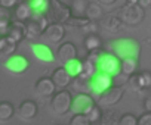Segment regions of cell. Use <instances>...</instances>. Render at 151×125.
I'll list each match as a JSON object with an SVG mask.
<instances>
[{
    "label": "cell",
    "instance_id": "6da1fadb",
    "mask_svg": "<svg viewBox=\"0 0 151 125\" xmlns=\"http://www.w3.org/2000/svg\"><path fill=\"white\" fill-rule=\"evenodd\" d=\"M111 50L120 59L124 57H139L141 54V44L133 38H117L110 43Z\"/></svg>",
    "mask_w": 151,
    "mask_h": 125
},
{
    "label": "cell",
    "instance_id": "7a4b0ae2",
    "mask_svg": "<svg viewBox=\"0 0 151 125\" xmlns=\"http://www.w3.org/2000/svg\"><path fill=\"white\" fill-rule=\"evenodd\" d=\"M120 18L123 19L124 25L136 27V25H139V24L144 21L145 12H144V8H142L139 3L127 2V3L120 9Z\"/></svg>",
    "mask_w": 151,
    "mask_h": 125
},
{
    "label": "cell",
    "instance_id": "3957f363",
    "mask_svg": "<svg viewBox=\"0 0 151 125\" xmlns=\"http://www.w3.org/2000/svg\"><path fill=\"white\" fill-rule=\"evenodd\" d=\"M49 25V19L46 13H33V16L25 22L27 27V38L34 40L45 34L46 28Z\"/></svg>",
    "mask_w": 151,
    "mask_h": 125
},
{
    "label": "cell",
    "instance_id": "277c9868",
    "mask_svg": "<svg viewBox=\"0 0 151 125\" xmlns=\"http://www.w3.org/2000/svg\"><path fill=\"white\" fill-rule=\"evenodd\" d=\"M98 71H102V72L111 75L113 78L119 77L122 74V59L114 53L104 52L99 64H98Z\"/></svg>",
    "mask_w": 151,
    "mask_h": 125
},
{
    "label": "cell",
    "instance_id": "5b68a950",
    "mask_svg": "<svg viewBox=\"0 0 151 125\" xmlns=\"http://www.w3.org/2000/svg\"><path fill=\"white\" fill-rule=\"evenodd\" d=\"M50 106H52V110L62 116L65 113H68L71 110V106H73V97L70 94V91L67 90H61V91H56L53 96H52V100H50Z\"/></svg>",
    "mask_w": 151,
    "mask_h": 125
},
{
    "label": "cell",
    "instance_id": "8992f818",
    "mask_svg": "<svg viewBox=\"0 0 151 125\" xmlns=\"http://www.w3.org/2000/svg\"><path fill=\"white\" fill-rule=\"evenodd\" d=\"M47 16L50 18L52 22L67 24L68 19L73 16V12H71V8L62 3L61 0H50V8H49Z\"/></svg>",
    "mask_w": 151,
    "mask_h": 125
},
{
    "label": "cell",
    "instance_id": "52a82bcc",
    "mask_svg": "<svg viewBox=\"0 0 151 125\" xmlns=\"http://www.w3.org/2000/svg\"><path fill=\"white\" fill-rule=\"evenodd\" d=\"M111 85H113V77L102 71H98L91 80V94L99 97Z\"/></svg>",
    "mask_w": 151,
    "mask_h": 125
},
{
    "label": "cell",
    "instance_id": "ba28073f",
    "mask_svg": "<svg viewBox=\"0 0 151 125\" xmlns=\"http://www.w3.org/2000/svg\"><path fill=\"white\" fill-rule=\"evenodd\" d=\"M123 87L120 85H111L108 90H105L99 97H98V105L99 106H114L117 105L122 97H123Z\"/></svg>",
    "mask_w": 151,
    "mask_h": 125
},
{
    "label": "cell",
    "instance_id": "9c48e42d",
    "mask_svg": "<svg viewBox=\"0 0 151 125\" xmlns=\"http://www.w3.org/2000/svg\"><path fill=\"white\" fill-rule=\"evenodd\" d=\"M6 69L11 72V74H15V75H21L24 74L30 64H28V59L22 54H12L8 60H6V64H5Z\"/></svg>",
    "mask_w": 151,
    "mask_h": 125
},
{
    "label": "cell",
    "instance_id": "30bf717a",
    "mask_svg": "<svg viewBox=\"0 0 151 125\" xmlns=\"http://www.w3.org/2000/svg\"><path fill=\"white\" fill-rule=\"evenodd\" d=\"M95 105L92 96L89 93H80L76 99H73V106H71V110L74 113H88L92 106Z\"/></svg>",
    "mask_w": 151,
    "mask_h": 125
},
{
    "label": "cell",
    "instance_id": "8fae6325",
    "mask_svg": "<svg viewBox=\"0 0 151 125\" xmlns=\"http://www.w3.org/2000/svg\"><path fill=\"white\" fill-rule=\"evenodd\" d=\"M31 52L34 54V57L42 62V64H52L55 60V54L53 52L46 46V44H40V43H36L31 46Z\"/></svg>",
    "mask_w": 151,
    "mask_h": 125
},
{
    "label": "cell",
    "instance_id": "7c38bea8",
    "mask_svg": "<svg viewBox=\"0 0 151 125\" xmlns=\"http://www.w3.org/2000/svg\"><path fill=\"white\" fill-rule=\"evenodd\" d=\"M77 57V47H76L73 43L70 41H65L62 43L59 47H58V52H56V59L61 62L62 65H65L68 60Z\"/></svg>",
    "mask_w": 151,
    "mask_h": 125
},
{
    "label": "cell",
    "instance_id": "4fadbf2b",
    "mask_svg": "<svg viewBox=\"0 0 151 125\" xmlns=\"http://www.w3.org/2000/svg\"><path fill=\"white\" fill-rule=\"evenodd\" d=\"M45 37L50 43H53V44L61 43L64 40V37H65V28H64V25L62 24H58V22L49 24L47 28H46V31H45Z\"/></svg>",
    "mask_w": 151,
    "mask_h": 125
},
{
    "label": "cell",
    "instance_id": "5bb4252c",
    "mask_svg": "<svg viewBox=\"0 0 151 125\" xmlns=\"http://www.w3.org/2000/svg\"><path fill=\"white\" fill-rule=\"evenodd\" d=\"M56 84L53 83L52 78L43 77L36 83V93L42 97H52L56 93Z\"/></svg>",
    "mask_w": 151,
    "mask_h": 125
},
{
    "label": "cell",
    "instance_id": "9a60e30c",
    "mask_svg": "<svg viewBox=\"0 0 151 125\" xmlns=\"http://www.w3.org/2000/svg\"><path fill=\"white\" fill-rule=\"evenodd\" d=\"M53 80V83L56 84L58 88H67L71 81H73V75L68 72V69L65 66H61V68H56L50 77Z\"/></svg>",
    "mask_w": 151,
    "mask_h": 125
},
{
    "label": "cell",
    "instance_id": "2e32d148",
    "mask_svg": "<svg viewBox=\"0 0 151 125\" xmlns=\"http://www.w3.org/2000/svg\"><path fill=\"white\" fill-rule=\"evenodd\" d=\"M11 40L17 41V43H21L25 37H27V27H25V22H21V21H14L11 24V28L6 34Z\"/></svg>",
    "mask_w": 151,
    "mask_h": 125
},
{
    "label": "cell",
    "instance_id": "e0dca14e",
    "mask_svg": "<svg viewBox=\"0 0 151 125\" xmlns=\"http://www.w3.org/2000/svg\"><path fill=\"white\" fill-rule=\"evenodd\" d=\"M33 9L28 3V0L25 2H19L17 6H15V12H14V16L17 21H21V22H27L31 16H33Z\"/></svg>",
    "mask_w": 151,
    "mask_h": 125
},
{
    "label": "cell",
    "instance_id": "ac0fdd59",
    "mask_svg": "<svg viewBox=\"0 0 151 125\" xmlns=\"http://www.w3.org/2000/svg\"><path fill=\"white\" fill-rule=\"evenodd\" d=\"M37 103L33 102V100H24L19 107H18V115L22 118V119H33L36 115H37Z\"/></svg>",
    "mask_w": 151,
    "mask_h": 125
},
{
    "label": "cell",
    "instance_id": "d6986e66",
    "mask_svg": "<svg viewBox=\"0 0 151 125\" xmlns=\"http://www.w3.org/2000/svg\"><path fill=\"white\" fill-rule=\"evenodd\" d=\"M102 25H104L105 30H108L111 32H117L119 30H122L124 27V22L117 15H107V16L102 18Z\"/></svg>",
    "mask_w": 151,
    "mask_h": 125
},
{
    "label": "cell",
    "instance_id": "ffe728a7",
    "mask_svg": "<svg viewBox=\"0 0 151 125\" xmlns=\"http://www.w3.org/2000/svg\"><path fill=\"white\" fill-rule=\"evenodd\" d=\"M71 85H73V90L77 91L79 94L80 93H89L91 94V80L89 78H85L82 75H77V77L73 78Z\"/></svg>",
    "mask_w": 151,
    "mask_h": 125
},
{
    "label": "cell",
    "instance_id": "44dd1931",
    "mask_svg": "<svg viewBox=\"0 0 151 125\" xmlns=\"http://www.w3.org/2000/svg\"><path fill=\"white\" fill-rule=\"evenodd\" d=\"M83 44L86 47L88 52H92V50H98V49H102V38L96 34V32H91V34H86L85 40H83Z\"/></svg>",
    "mask_w": 151,
    "mask_h": 125
},
{
    "label": "cell",
    "instance_id": "7402d4cb",
    "mask_svg": "<svg viewBox=\"0 0 151 125\" xmlns=\"http://www.w3.org/2000/svg\"><path fill=\"white\" fill-rule=\"evenodd\" d=\"M138 69V57H124L122 59V74L130 77Z\"/></svg>",
    "mask_w": 151,
    "mask_h": 125
},
{
    "label": "cell",
    "instance_id": "603a6c76",
    "mask_svg": "<svg viewBox=\"0 0 151 125\" xmlns=\"http://www.w3.org/2000/svg\"><path fill=\"white\" fill-rule=\"evenodd\" d=\"M86 16L91 19V21H99L104 18V11H102V5L99 2H92L88 5V9H86Z\"/></svg>",
    "mask_w": 151,
    "mask_h": 125
},
{
    "label": "cell",
    "instance_id": "cb8c5ba5",
    "mask_svg": "<svg viewBox=\"0 0 151 125\" xmlns=\"http://www.w3.org/2000/svg\"><path fill=\"white\" fill-rule=\"evenodd\" d=\"M15 113V107L9 102H0V124L8 122Z\"/></svg>",
    "mask_w": 151,
    "mask_h": 125
},
{
    "label": "cell",
    "instance_id": "d4e9b609",
    "mask_svg": "<svg viewBox=\"0 0 151 125\" xmlns=\"http://www.w3.org/2000/svg\"><path fill=\"white\" fill-rule=\"evenodd\" d=\"M129 85L133 88V90H136V91H142V90H147V84H145V80H144V75H142V72H135L133 75H130L129 77Z\"/></svg>",
    "mask_w": 151,
    "mask_h": 125
},
{
    "label": "cell",
    "instance_id": "484cf974",
    "mask_svg": "<svg viewBox=\"0 0 151 125\" xmlns=\"http://www.w3.org/2000/svg\"><path fill=\"white\" fill-rule=\"evenodd\" d=\"M28 3L34 13H46L50 8V0H28Z\"/></svg>",
    "mask_w": 151,
    "mask_h": 125
},
{
    "label": "cell",
    "instance_id": "4316f807",
    "mask_svg": "<svg viewBox=\"0 0 151 125\" xmlns=\"http://www.w3.org/2000/svg\"><path fill=\"white\" fill-rule=\"evenodd\" d=\"M64 66L68 69V72H70V74L73 75V78H74V77H77V75L82 74V71H83V62H82L80 59H77V57H74V59L68 60Z\"/></svg>",
    "mask_w": 151,
    "mask_h": 125
},
{
    "label": "cell",
    "instance_id": "83f0119b",
    "mask_svg": "<svg viewBox=\"0 0 151 125\" xmlns=\"http://www.w3.org/2000/svg\"><path fill=\"white\" fill-rule=\"evenodd\" d=\"M89 2L88 0H73L71 3V12L74 16H86V9H88Z\"/></svg>",
    "mask_w": 151,
    "mask_h": 125
},
{
    "label": "cell",
    "instance_id": "f1b7e54d",
    "mask_svg": "<svg viewBox=\"0 0 151 125\" xmlns=\"http://www.w3.org/2000/svg\"><path fill=\"white\" fill-rule=\"evenodd\" d=\"M96 72H98V65L93 64V62L89 60V59H85V60H83V71H82L80 75L85 77V78L92 80V77H93Z\"/></svg>",
    "mask_w": 151,
    "mask_h": 125
},
{
    "label": "cell",
    "instance_id": "f546056e",
    "mask_svg": "<svg viewBox=\"0 0 151 125\" xmlns=\"http://www.w3.org/2000/svg\"><path fill=\"white\" fill-rule=\"evenodd\" d=\"M86 116H88V119H89V124L92 125V124H98V122L102 121V118H104V112H102L101 106L93 105L92 109L86 113Z\"/></svg>",
    "mask_w": 151,
    "mask_h": 125
},
{
    "label": "cell",
    "instance_id": "4dcf8cb0",
    "mask_svg": "<svg viewBox=\"0 0 151 125\" xmlns=\"http://www.w3.org/2000/svg\"><path fill=\"white\" fill-rule=\"evenodd\" d=\"M91 22V19L88 18V16H71L70 19H68V25H71V27H77V28H83L86 24H89Z\"/></svg>",
    "mask_w": 151,
    "mask_h": 125
},
{
    "label": "cell",
    "instance_id": "1f68e13d",
    "mask_svg": "<svg viewBox=\"0 0 151 125\" xmlns=\"http://www.w3.org/2000/svg\"><path fill=\"white\" fill-rule=\"evenodd\" d=\"M71 125H91L89 124V119L85 113H74V116L71 118L70 121Z\"/></svg>",
    "mask_w": 151,
    "mask_h": 125
},
{
    "label": "cell",
    "instance_id": "d6a6232c",
    "mask_svg": "<svg viewBox=\"0 0 151 125\" xmlns=\"http://www.w3.org/2000/svg\"><path fill=\"white\" fill-rule=\"evenodd\" d=\"M6 37H8V35H6ZM17 46H18V43H17V41H14V40H11V38L8 37V40H6V44H5V49H3L2 54L12 56V54L17 52Z\"/></svg>",
    "mask_w": 151,
    "mask_h": 125
},
{
    "label": "cell",
    "instance_id": "836d02e7",
    "mask_svg": "<svg viewBox=\"0 0 151 125\" xmlns=\"http://www.w3.org/2000/svg\"><path fill=\"white\" fill-rule=\"evenodd\" d=\"M119 124L120 125H138V118L132 113H124L120 116Z\"/></svg>",
    "mask_w": 151,
    "mask_h": 125
},
{
    "label": "cell",
    "instance_id": "e575fe53",
    "mask_svg": "<svg viewBox=\"0 0 151 125\" xmlns=\"http://www.w3.org/2000/svg\"><path fill=\"white\" fill-rule=\"evenodd\" d=\"M102 54H104V52H102V49H98V50H92V52H89L88 53V56H86V59H89V60H92L93 64H99V60H101V57H102Z\"/></svg>",
    "mask_w": 151,
    "mask_h": 125
},
{
    "label": "cell",
    "instance_id": "d590c367",
    "mask_svg": "<svg viewBox=\"0 0 151 125\" xmlns=\"http://www.w3.org/2000/svg\"><path fill=\"white\" fill-rule=\"evenodd\" d=\"M138 125H151V110H147L138 118Z\"/></svg>",
    "mask_w": 151,
    "mask_h": 125
},
{
    "label": "cell",
    "instance_id": "8d00e7d4",
    "mask_svg": "<svg viewBox=\"0 0 151 125\" xmlns=\"http://www.w3.org/2000/svg\"><path fill=\"white\" fill-rule=\"evenodd\" d=\"M11 9L5 8V6H0V21H11Z\"/></svg>",
    "mask_w": 151,
    "mask_h": 125
},
{
    "label": "cell",
    "instance_id": "74e56055",
    "mask_svg": "<svg viewBox=\"0 0 151 125\" xmlns=\"http://www.w3.org/2000/svg\"><path fill=\"white\" fill-rule=\"evenodd\" d=\"M98 21H91L89 24H86L82 30H85V32L86 34H91V32H96V30H98V24H96Z\"/></svg>",
    "mask_w": 151,
    "mask_h": 125
},
{
    "label": "cell",
    "instance_id": "f35d334b",
    "mask_svg": "<svg viewBox=\"0 0 151 125\" xmlns=\"http://www.w3.org/2000/svg\"><path fill=\"white\" fill-rule=\"evenodd\" d=\"M11 21H0V34L2 35H6L9 28H11Z\"/></svg>",
    "mask_w": 151,
    "mask_h": 125
},
{
    "label": "cell",
    "instance_id": "ab89813d",
    "mask_svg": "<svg viewBox=\"0 0 151 125\" xmlns=\"http://www.w3.org/2000/svg\"><path fill=\"white\" fill-rule=\"evenodd\" d=\"M19 3V0H0V6H5V8H15L17 5Z\"/></svg>",
    "mask_w": 151,
    "mask_h": 125
},
{
    "label": "cell",
    "instance_id": "60d3db41",
    "mask_svg": "<svg viewBox=\"0 0 151 125\" xmlns=\"http://www.w3.org/2000/svg\"><path fill=\"white\" fill-rule=\"evenodd\" d=\"M142 75H144L147 88H151V72H150V71H142Z\"/></svg>",
    "mask_w": 151,
    "mask_h": 125
},
{
    "label": "cell",
    "instance_id": "b9f144b4",
    "mask_svg": "<svg viewBox=\"0 0 151 125\" xmlns=\"http://www.w3.org/2000/svg\"><path fill=\"white\" fill-rule=\"evenodd\" d=\"M6 40H8V37H6V35H2V34H0V53H2V52H3V49H5Z\"/></svg>",
    "mask_w": 151,
    "mask_h": 125
},
{
    "label": "cell",
    "instance_id": "7bdbcfd3",
    "mask_svg": "<svg viewBox=\"0 0 151 125\" xmlns=\"http://www.w3.org/2000/svg\"><path fill=\"white\" fill-rule=\"evenodd\" d=\"M144 107L147 110H151V96H148L145 100H144Z\"/></svg>",
    "mask_w": 151,
    "mask_h": 125
},
{
    "label": "cell",
    "instance_id": "ee69618b",
    "mask_svg": "<svg viewBox=\"0 0 151 125\" xmlns=\"http://www.w3.org/2000/svg\"><path fill=\"white\" fill-rule=\"evenodd\" d=\"M98 2H99L101 5H104V6H110V5L116 3V0H98Z\"/></svg>",
    "mask_w": 151,
    "mask_h": 125
},
{
    "label": "cell",
    "instance_id": "f6af8a7d",
    "mask_svg": "<svg viewBox=\"0 0 151 125\" xmlns=\"http://www.w3.org/2000/svg\"><path fill=\"white\" fill-rule=\"evenodd\" d=\"M19 2H25V0H19Z\"/></svg>",
    "mask_w": 151,
    "mask_h": 125
}]
</instances>
